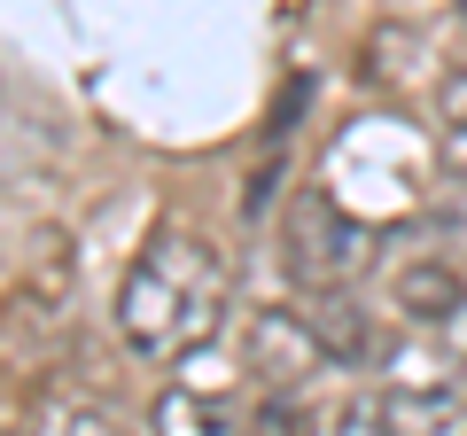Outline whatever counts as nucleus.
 <instances>
[{"label":"nucleus","instance_id":"1","mask_svg":"<svg viewBox=\"0 0 467 436\" xmlns=\"http://www.w3.org/2000/svg\"><path fill=\"white\" fill-rule=\"evenodd\" d=\"M226 312V257L187 226H156L117 288V336L133 358H195Z\"/></svg>","mask_w":467,"mask_h":436},{"label":"nucleus","instance_id":"2","mask_svg":"<svg viewBox=\"0 0 467 436\" xmlns=\"http://www.w3.org/2000/svg\"><path fill=\"white\" fill-rule=\"evenodd\" d=\"M367 242H374V226H358L327 187H304L296 211H288V273L304 288H319V296L367 265Z\"/></svg>","mask_w":467,"mask_h":436},{"label":"nucleus","instance_id":"3","mask_svg":"<svg viewBox=\"0 0 467 436\" xmlns=\"http://www.w3.org/2000/svg\"><path fill=\"white\" fill-rule=\"evenodd\" d=\"M149 429H156V436H250V398H242L234 367H211V358L195 351V358L164 382Z\"/></svg>","mask_w":467,"mask_h":436},{"label":"nucleus","instance_id":"4","mask_svg":"<svg viewBox=\"0 0 467 436\" xmlns=\"http://www.w3.org/2000/svg\"><path fill=\"white\" fill-rule=\"evenodd\" d=\"M250 358H257V374H265L273 389H304V374L335 367L304 312H257L250 319Z\"/></svg>","mask_w":467,"mask_h":436},{"label":"nucleus","instance_id":"5","mask_svg":"<svg viewBox=\"0 0 467 436\" xmlns=\"http://www.w3.org/2000/svg\"><path fill=\"white\" fill-rule=\"evenodd\" d=\"M460 413H467V389L460 382H405V389H389V398H382L389 436H451V429H460Z\"/></svg>","mask_w":467,"mask_h":436},{"label":"nucleus","instance_id":"6","mask_svg":"<svg viewBox=\"0 0 467 436\" xmlns=\"http://www.w3.org/2000/svg\"><path fill=\"white\" fill-rule=\"evenodd\" d=\"M32 436H125V420H117V405L86 398V389H55L32 413Z\"/></svg>","mask_w":467,"mask_h":436},{"label":"nucleus","instance_id":"7","mask_svg":"<svg viewBox=\"0 0 467 436\" xmlns=\"http://www.w3.org/2000/svg\"><path fill=\"white\" fill-rule=\"evenodd\" d=\"M8 312H16L32 336H63V327H70V265H63V257H47L39 281H24Z\"/></svg>","mask_w":467,"mask_h":436},{"label":"nucleus","instance_id":"8","mask_svg":"<svg viewBox=\"0 0 467 436\" xmlns=\"http://www.w3.org/2000/svg\"><path fill=\"white\" fill-rule=\"evenodd\" d=\"M250 436H319V413L304 389H265L250 405Z\"/></svg>","mask_w":467,"mask_h":436},{"label":"nucleus","instance_id":"9","mask_svg":"<svg viewBox=\"0 0 467 436\" xmlns=\"http://www.w3.org/2000/svg\"><path fill=\"white\" fill-rule=\"evenodd\" d=\"M444 156H451V164H467V78L444 86Z\"/></svg>","mask_w":467,"mask_h":436},{"label":"nucleus","instance_id":"10","mask_svg":"<svg viewBox=\"0 0 467 436\" xmlns=\"http://www.w3.org/2000/svg\"><path fill=\"white\" fill-rule=\"evenodd\" d=\"M444 351H451V367H467V296L444 312Z\"/></svg>","mask_w":467,"mask_h":436}]
</instances>
